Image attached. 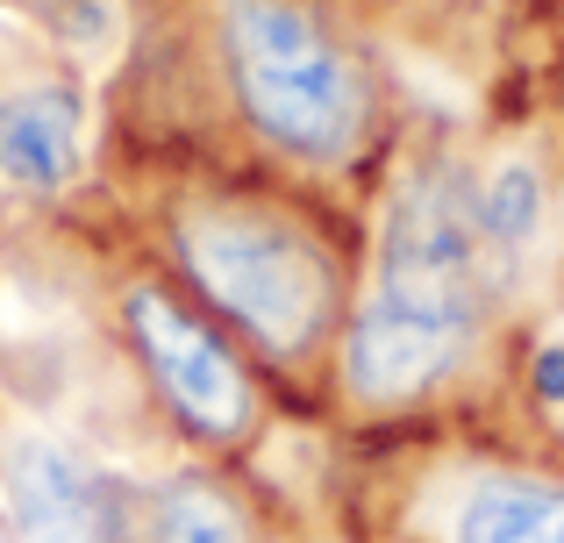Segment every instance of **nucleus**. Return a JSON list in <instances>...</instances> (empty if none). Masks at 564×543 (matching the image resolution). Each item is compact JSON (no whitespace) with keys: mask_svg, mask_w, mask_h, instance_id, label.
<instances>
[{"mask_svg":"<svg viewBox=\"0 0 564 543\" xmlns=\"http://www.w3.org/2000/svg\"><path fill=\"white\" fill-rule=\"evenodd\" d=\"M137 543H264V515L215 458H186L137 487Z\"/></svg>","mask_w":564,"mask_h":543,"instance_id":"9","label":"nucleus"},{"mask_svg":"<svg viewBox=\"0 0 564 543\" xmlns=\"http://www.w3.org/2000/svg\"><path fill=\"white\" fill-rule=\"evenodd\" d=\"M414 543H564V458L529 444H436L400 465Z\"/></svg>","mask_w":564,"mask_h":543,"instance_id":"5","label":"nucleus"},{"mask_svg":"<svg viewBox=\"0 0 564 543\" xmlns=\"http://www.w3.org/2000/svg\"><path fill=\"white\" fill-rule=\"evenodd\" d=\"M193 43L207 108L243 143V165L322 200L379 186L400 151L393 86L336 0H200Z\"/></svg>","mask_w":564,"mask_h":543,"instance_id":"3","label":"nucleus"},{"mask_svg":"<svg viewBox=\"0 0 564 543\" xmlns=\"http://www.w3.org/2000/svg\"><path fill=\"white\" fill-rule=\"evenodd\" d=\"M479 251L508 322L536 315L564 286V143L551 129H508L471 151Z\"/></svg>","mask_w":564,"mask_h":543,"instance_id":"6","label":"nucleus"},{"mask_svg":"<svg viewBox=\"0 0 564 543\" xmlns=\"http://www.w3.org/2000/svg\"><path fill=\"white\" fill-rule=\"evenodd\" d=\"M0 522L14 543H137V487L57 422H0Z\"/></svg>","mask_w":564,"mask_h":543,"instance_id":"7","label":"nucleus"},{"mask_svg":"<svg viewBox=\"0 0 564 543\" xmlns=\"http://www.w3.org/2000/svg\"><path fill=\"white\" fill-rule=\"evenodd\" d=\"M508 307L479 251L471 143H400L372 186L365 272L322 393L350 422H422L494 387Z\"/></svg>","mask_w":564,"mask_h":543,"instance_id":"1","label":"nucleus"},{"mask_svg":"<svg viewBox=\"0 0 564 543\" xmlns=\"http://www.w3.org/2000/svg\"><path fill=\"white\" fill-rule=\"evenodd\" d=\"M108 322L143 408L193 458H250L272 422L264 365L207 315L165 265H129L108 279Z\"/></svg>","mask_w":564,"mask_h":543,"instance_id":"4","label":"nucleus"},{"mask_svg":"<svg viewBox=\"0 0 564 543\" xmlns=\"http://www.w3.org/2000/svg\"><path fill=\"white\" fill-rule=\"evenodd\" d=\"M86 180V94L65 65H0V194L57 200Z\"/></svg>","mask_w":564,"mask_h":543,"instance_id":"8","label":"nucleus"},{"mask_svg":"<svg viewBox=\"0 0 564 543\" xmlns=\"http://www.w3.org/2000/svg\"><path fill=\"white\" fill-rule=\"evenodd\" d=\"M151 243L165 265L264 372L322 387L336 329L358 301L365 229L322 194L258 165H200L158 194Z\"/></svg>","mask_w":564,"mask_h":543,"instance_id":"2","label":"nucleus"}]
</instances>
